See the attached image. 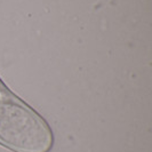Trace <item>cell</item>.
<instances>
[{"label": "cell", "instance_id": "6da1fadb", "mask_svg": "<svg viewBox=\"0 0 152 152\" xmlns=\"http://www.w3.org/2000/svg\"><path fill=\"white\" fill-rule=\"evenodd\" d=\"M0 140L20 152H46L52 142L42 121L9 99H0Z\"/></svg>", "mask_w": 152, "mask_h": 152}]
</instances>
